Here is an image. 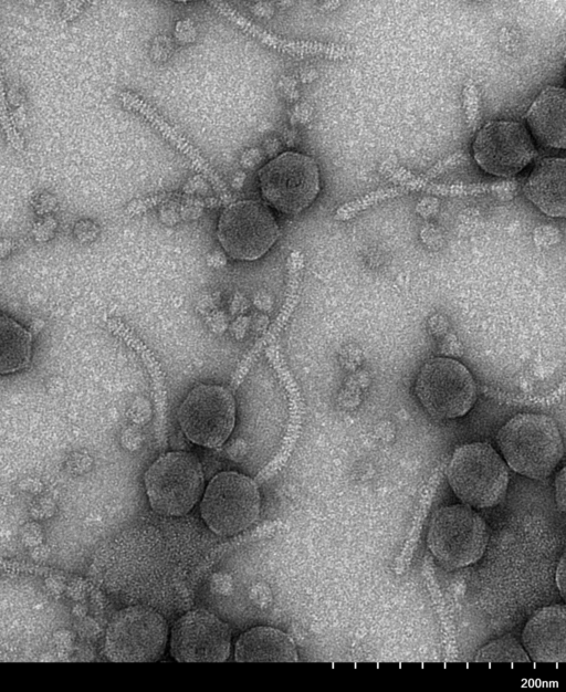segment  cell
Listing matches in <instances>:
<instances>
[{
	"label": "cell",
	"instance_id": "cell-7",
	"mask_svg": "<svg viewBox=\"0 0 566 692\" xmlns=\"http://www.w3.org/2000/svg\"><path fill=\"white\" fill-rule=\"evenodd\" d=\"M168 625L154 609L130 606L112 618L105 635V653L114 662H154L165 651Z\"/></svg>",
	"mask_w": 566,
	"mask_h": 692
},
{
	"label": "cell",
	"instance_id": "cell-1",
	"mask_svg": "<svg viewBox=\"0 0 566 692\" xmlns=\"http://www.w3.org/2000/svg\"><path fill=\"white\" fill-rule=\"evenodd\" d=\"M503 460L513 471L542 480L564 455V441L555 420L543 413H517L496 433Z\"/></svg>",
	"mask_w": 566,
	"mask_h": 692
},
{
	"label": "cell",
	"instance_id": "cell-10",
	"mask_svg": "<svg viewBox=\"0 0 566 692\" xmlns=\"http://www.w3.org/2000/svg\"><path fill=\"white\" fill-rule=\"evenodd\" d=\"M178 420L184 433L193 443L220 447L234 427V398L222 386L198 385L181 402Z\"/></svg>",
	"mask_w": 566,
	"mask_h": 692
},
{
	"label": "cell",
	"instance_id": "cell-8",
	"mask_svg": "<svg viewBox=\"0 0 566 692\" xmlns=\"http://www.w3.org/2000/svg\"><path fill=\"white\" fill-rule=\"evenodd\" d=\"M258 176L263 199L285 214H296L310 207L319 191L318 166L301 153L279 155Z\"/></svg>",
	"mask_w": 566,
	"mask_h": 692
},
{
	"label": "cell",
	"instance_id": "cell-14",
	"mask_svg": "<svg viewBox=\"0 0 566 692\" xmlns=\"http://www.w3.org/2000/svg\"><path fill=\"white\" fill-rule=\"evenodd\" d=\"M566 160L559 157H545L533 167L524 185L526 198L543 213L564 218Z\"/></svg>",
	"mask_w": 566,
	"mask_h": 692
},
{
	"label": "cell",
	"instance_id": "cell-26",
	"mask_svg": "<svg viewBox=\"0 0 566 692\" xmlns=\"http://www.w3.org/2000/svg\"><path fill=\"white\" fill-rule=\"evenodd\" d=\"M83 7V2H65L61 10V18L64 21H72L77 17Z\"/></svg>",
	"mask_w": 566,
	"mask_h": 692
},
{
	"label": "cell",
	"instance_id": "cell-12",
	"mask_svg": "<svg viewBox=\"0 0 566 692\" xmlns=\"http://www.w3.org/2000/svg\"><path fill=\"white\" fill-rule=\"evenodd\" d=\"M230 647L229 626L207 610L188 611L172 627L170 652L178 662H223Z\"/></svg>",
	"mask_w": 566,
	"mask_h": 692
},
{
	"label": "cell",
	"instance_id": "cell-28",
	"mask_svg": "<svg viewBox=\"0 0 566 692\" xmlns=\"http://www.w3.org/2000/svg\"><path fill=\"white\" fill-rule=\"evenodd\" d=\"M96 628L97 625L92 619L81 618L77 630L82 637L90 638L95 632L93 629Z\"/></svg>",
	"mask_w": 566,
	"mask_h": 692
},
{
	"label": "cell",
	"instance_id": "cell-30",
	"mask_svg": "<svg viewBox=\"0 0 566 692\" xmlns=\"http://www.w3.org/2000/svg\"><path fill=\"white\" fill-rule=\"evenodd\" d=\"M32 558L36 562H43L49 556V551L44 547H40L39 545L33 547Z\"/></svg>",
	"mask_w": 566,
	"mask_h": 692
},
{
	"label": "cell",
	"instance_id": "cell-5",
	"mask_svg": "<svg viewBox=\"0 0 566 692\" xmlns=\"http://www.w3.org/2000/svg\"><path fill=\"white\" fill-rule=\"evenodd\" d=\"M415 395L422 408L438 419H455L467 415L476 401V384L460 361L434 357L419 368Z\"/></svg>",
	"mask_w": 566,
	"mask_h": 692
},
{
	"label": "cell",
	"instance_id": "cell-13",
	"mask_svg": "<svg viewBox=\"0 0 566 692\" xmlns=\"http://www.w3.org/2000/svg\"><path fill=\"white\" fill-rule=\"evenodd\" d=\"M522 642L530 659L535 662H565V605H551L537 609L523 629Z\"/></svg>",
	"mask_w": 566,
	"mask_h": 692
},
{
	"label": "cell",
	"instance_id": "cell-2",
	"mask_svg": "<svg viewBox=\"0 0 566 692\" xmlns=\"http://www.w3.org/2000/svg\"><path fill=\"white\" fill-rule=\"evenodd\" d=\"M447 479L463 504L486 508L503 501L510 475L507 464L491 444L470 442L454 450Z\"/></svg>",
	"mask_w": 566,
	"mask_h": 692
},
{
	"label": "cell",
	"instance_id": "cell-15",
	"mask_svg": "<svg viewBox=\"0 0 566 692\" xmlns=\"http://www.w3.org/2000/svg\"><path fill=\"white\" fill-rule=\"evenodd\" d=\"M565 90L559 86H547L530 106L526 113L528 132L541 146L565 148Z\"/></svg>",
	"mask_w": 566,
	"mask_h": 692
},
{
	"label": "cell",
	"instance_id": "cell-3",
	"mask_svg": "<svg viewBox=\"0 0 566 692\" xmlns=\"http://www.w3.org/2000/svg\"><path fill=\"white\" fill-rule=\"evenodd\" d=\"M488 541L485 521L463 503L441 506L430 518L427 545L448 569L462 568L478 562L486 549Z\"/></svg>",
	"mask_w": 566,
	"mask_h": 692
},
{
	"label": "cell",
	"instance_id": "cell-18",
	"mask_svg": "<svg viewBox=\"0 0 566 692\" xmlns=\"http://www.w3.org/2000/svg\"><path fill=\"white\" fill-rule=\"evenodd\" d=\"M475 662H530L523 646L512 635H505L482 646L474 654Z\"/></svg>",
	"mask_w": 566,
	"mask_h": 692
},
{
	"label": "cell",
	"instance_id": "cell-6",
	"mask_svg": "<svg viewBox=\"0 0 566 692\" xmlns=\"http://www.w3.org/2000/svg\"><path fill=\"white\" fill-rule=\"evenodd\" d=\"M261 499L252 479L234 471L214 475L200 502L201 517L218 535H234L259 516Z\"/></svg>",
	"mask_w": 566,
	"mask_h": 692
},
{
	"label": "cell",
	"instance_id": "cell-4",
	"mask_svg": "<svg viewBox=\"0 0 566 692\" xmlns=\"http://www.w3.org/2000/svg\"><path fill=\"white\" fill-rule=\"evenodd\" d=\"M199 460L185 451L159 457L145 473V489L151 508L165 516L187 514L203 492Z\"/></svg>",
	"mask_w": 566,
	"mask_h": 692
},
{
	"label": "cell",
	"instance_id": "cell-17",
	"mask_svg": "<svg viewBox=\"0 0 566 692\" xmlns=\"http://www.w3.org/2000/svg\"><path fill=\"white\" fill-rule=\"evenodd\" d=\"M32 356V335L13 318L0 316V375L27 368Z\"/></svg>",
	"mask_w": 566,
	"mask_h": 692
},
{
	"label": "cell",
	"instance_id": "cell-19",
	"mask_svg": "<svg viewBox=\"0 0 566 692\" xmlns=\"http://www.w3.org/2000/svg\"><path fill=\"white\" fill-rule=\"evenodd\" d=\"M73 234L78 241L86 242L96 237L97 227L90 220H78L73 227Z\"/></svg>",
	"mask_w": 566,
	"mask_h": 692
},
{
	"label": "cell",
	"instance_id": "cell-22",
	"mask_svg": "<svg viewBox=\"0 0 566 692\" xmlns=\"http://www.w3.org/2000/svg\"><path fill=\"white\" fill-rule=\"evenodd\" d=\"M44 586L51 595L60 596L66 590L67 585L63 577L59 575H49L44 579Z\"/></svg>",
	"mask_w": 566,
	"mask_h": 692
},
{
	"label": "cell",
	"instance_id": "cell-24",
	"mask_svg": "<svg viewBox=\"0 0 566 692\" xmlns=\"http://www.w3.org/2000/svg\"><path fill=\"white\" fill-rule=\"evenodd\" d=\"M56 207V200L55 198L48 193V192H43L41 195H39L35 199V210L39 213H46L52 211L54 208Z\"/></svg>",
	"mask_w": 566,
	"mask_h": 692
},
{
	"label": "cell",
	"instance_id": "cell-27",
	"mask_svg": "<svg viewBox=\"0 0 566 692\" xmlns=\"http://www.w3.org/2000/svg\"><path fill=\"white\" fill-rule=\"evenodd\" d=\"M69 597L73 600H81L84 597V585L80 580H73L70 585L66 586V590Z\"/></svg>",
	"mask_w": 566,
	"mask_h": 692
},
{
	"label": "cell",
	"instance_id": "cell-25",
	"mask_svg": "<svg viewBox=\"0 0 566 692\" xmlns=\"http://www.w3.org/2000/svg\"><path fill=\"white\" fill-rule=\"evenodd\" d=\"M565 556L566 555L564 553L557 564L556 574H555L556 587L563 598H565V586H566L565 585V575H566Z\"/></svg>",
	"mask_w": 566,
	"mask_h": 692
},
{
	"label": "cell",
	"instance_id": "cell-21",
	"mask_svg": "<svg viewBox=\"0 0 566 692\" xmlns=\"http://www.w3.org/2000/svg\"><path fill=\"white\" fill-rule=\"evenodd\" d=\"M566 469L562 468L555 478V501L557 508L564 513L566 508L565 503V481H566Z\"/></svg>",
	"mask_w": 566,
	"mask_h": 692
},
{
	"label": "cell",
	"instance_id": "cell-9",
	"mask_svg": "<svg viewBox=\"0 0 566 692\" xmlns=\"http://www.w3.org/2000/svg\"><path fill=\"white\" fill-rule=\"evenodd\" d=\"M217 238L231 258L253 261L263 256L275 243L279 224L264 202L241 200L221 212Z\"/></svg>",
	"mask_w": 566,
	"mask_h": 692
},
{
	"label": "cell",
	"instance_id": "cell-23",
	"mask_svg": "<svg viewBox=\"0 0 566 692\" xmlns=\"http://www.w3.org/2000/svg\"><path fill=\"white\" fill-rule=\"evenodd\" d=\"M56 228V221L52 218H44L35 224L34 234L38 239H48Z\"/></svg>",
	"mask_w": 566,
	"mask_h": 692
},
{
	"label": "cell",
	"instance_id": "cell-31",
	"mask_svg": "<svg viewBox=\"0 0 566 692\" xmlns=\"http://www.w3.org/2000/svg\"><path fill=\"white\" fill-rule=\"evenodd\" d=\"M72 614L74 617L76 618H83L86 614V608L84 605H82L81 602H77L73 606L72 608Z\"/></svg>",
	"mask_w": 566,
	"mask_h": 692
},
{
	"label": "cell",
	"instance_id": "cell-11",
	"mask_svg": "<svg viewBox=\"0 0 566 692\" xmlns=\"http://www.w3.org/2000/svg\"><path fill=\"white\" fill-rule=\"evenodd\" d=\"M476 164L488 174L513 177L536 156L534 140L520 122L492 120L476 134L473 145Z\"/></svg>",
	"mask_w": 566,
	"mask_h": 692
},
{
	"label": "cell",
	"instance_id": "cell-20",
	"mask_svg": "<svg viewBox=\"0 0 566 692\" xmlns=\"http://www.w3.org/2000/svg\"><path fill=\"white\" fill-rule=\"evenodd\" d=\"M53 643L59 651L69 652L74 647L75 635L66 628L57 629L53 633Z\"/></svg>",
	"mask_w": 566,
	"mask_h": 692
},
{
	"label": "cell",
	"instance_id": "cell-29",
	"mask_svg": "<svg viewBox=\"0 0 566 692\" xmlns=\"http://www.w3.org/2000/svg\"><path fill=\"white\" fill-rule=\"evenodd\" d=\"M22 541L27 546L35 547L41 543V534L34 528H28L24 532Z\"/></svg>",
	"mask_w": 566,
	"mask_h": 692
},
{
	"label": "cell",
	"instance_id": "cell-16",
	"mask_svg": "<svg viewBox=\"0 0 566 692\" xmlns=\"http://www.w3.org/2000/svg\"><path fill=\"white\" fill-rule=\"evenodd\" d=\"M234 657L238 662H295L297 651L285 632L271 627H255L239 637Z\"/></svg>",
	"mask_w": 566,
	"mask_h": 692
}]
</instances>
